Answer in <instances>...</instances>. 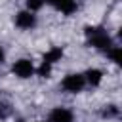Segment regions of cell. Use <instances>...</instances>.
I'll return each mask as SVG.
<instances>
[{
	"label": "cell",
	"instance_id": "cell-1",
	"mask_svg": "<svg viewBox=\"0 0 122 122\" xmlns=\"http://www.w3.org/2000/svg\"><path fill=\"white\" fill-rule=\"evenodd\" d=\"M86 36H88V42L93 46V48H97V50H109V48H112V40H111V36L103 30V29H97V27H88L86 29Z\"/></svg>",
	"mask_w": 122,
	"mask_h": 122
},
{
	"label": "cell",
	"instance_id": "cell-2",
	"mask_svg": "<svg viewBox=\"0 0 122 122\" xmlns=\"http://www.w3.org/2000/svg\"><path fill=\"white\" fill-rule=\"evenodd\" d=\"M84 84H86V80H84V74H67L65 78H63V82H61V86H63V90H67V92H71V93H76V92H80L82 88H84Z\"/></svg>",
	"mask_w": 122,
	"mask_h": 122
},
{
	"label": "cell",
	"instance_id": "cell-3",
	"mask_svg": "<svg viewBox=\"0 0 122 122\" xmlns=\"http://www.w3.org/2000/svg\"><path fill=\"white\" fill-rule=\"evenodd\" d=\"M11 71H13L19 78H29V76H32L34 67H32V63H30L29 59H19V61H15V63H13Z\"/></svg>",
	"mask_w": 122,
	"mask_h": 122
},
{
	"label": "cell",
	"instance_id": "cell-4",
	"mask_svg": "<svg viewBox=\"0 0 122 122\" xmlns=\"http://www.w3.org/2000/svg\"><path fill=\"white\" fill-rule=\"evenodd\" d=\"M15 25L19 29H32L36 25V17L32 15V11H19L15 15Z\"/></svg>",
	"mask_w": 122,
	"mask_h": 122
},
{
	"label": "cell",
	"instance_id": "cell-5",
	"mask_svg": "<svg viewBox=\"0 0 122 122\" xmlns=\"http://www.w3.org/2000/svg\"><path fill=\"white\" fill-rule=\"evenodd\" d=\"M50 122H72V112L65 107H57L50 112Z\"/></svg>",
	"mask_w": 122,
	"mask_h": 122
},
{
	"label": "cell",
	"instance_id": "cell-6",
	"mask_svg": "<svg viewBox=\"0 0 122 122\" xmlns=\"http://www.w3.org/2000/svg\"><path fill=\"white\" fill-rule=\"evenodd\" d=\"M46 2H50L51 6H55L63 13H72L76 10V0H46Z\"/></svg>",
	"mask_w": 122,
	"mask_h": 122
},
{
	"label": "cell",
	"instance_id": "cell-7",
	"mask_svg": "<svg viewBox=\"0 0 122 122\" xmlns=\"http://www.w3.org/2000/svg\"><path fill=\"white\" fill-rule=\"evenodd\" d=\"M101 78H103V72H101L99 69H90V71L84 74V80H86L88 84H92V86H97V84L101 82Z\"/></svg>",
	"mask_w": 122,
	"mask_h": 122
},
{
	"label": "cell",
	"instance_id": "cell-8",
	"mask_svg": "<svg viewBox=\"0 0 122 122\" xmlns=\"http://www.w3.org/2000/svg\"><path fill=\"white\" fill-rule=\"evenodd\" d=\"M63 57V50L61 48H51L46 55H44V63H50V65H53L55 61H59Z\"/></svg>",
	"mask_w": 122,
	"mask_h": 122
},
{
	"label": "cell",
	"instance_id": "cell-9",
	"mask_svg": "<svg viewBox=\"0 0 122 122\" xmlns=\"http://www.w3.org/2000/svg\"><path fill=\"white\" fill-rule=\"evenodd\" d=\"M109 57L116 63V65H122V50L120 48H109Z\"/></svg>",
	"mask_w": 122,
	"mask_h": 122
},
{
	"label": "cell",
	"instance_id": "cell-10",
	"mask_svg": "<svg viewBox=\"0 0 122 122\" xmlns=\"http://www.w3.org/2000/svg\"><path fill=\"white\" fill-rule=\"evenodd\" d=\"M42 4H44V0H27V8H29V11H36V10H40Z\"/></svg>",
	"mask_w": 122,
	"mask_h": 122
},
{
	"label": "cell",
	"instance_id": "cell-11",
	"mask_svg": "<svg viewBox=\"0 0 122 122\" xmlns=\"http://www.w3.org/2000/svg\"><path fill=\"white\" fill-rule=\"evenodd\" d=\"M50 71H51V65L42 61V65H40V69H38V74L44 76V78H48V76H50Z\"/></svg>",
	"mask_w": 122,
	"mask_h": 122
},
{
	"label": "cell",
	"instance_id": "cell-12",
	"mask_svg": "<svg viewBox=\"0 0 122 122\" xmlns=\"http://www.w3.org/2000/svg\"><path fill=\"white\" fill-rule=\"evenodd\" d=\"M10 112H11V107H10V103H0V118H8L10 116Z\"/></svg>",
	"mask_w": 122,
	"mask_h": 122
},
{
	"label": "cell",
	"instance_id": "cell-13",
	"mask_svg": "<svg viewBox=\"0 0 122 122\" xmlns=\"http://www.w3.org/2000/svg\"><path fill=\"white\" fill-rule=\"evenodd\" d=\"M116 114H118V109H116L114 105H109V107L103 111V116H107V118H109V116H116Z\"/></svg>",
	"mask_w": 122,
	"mask_h": 122
},
{
	"label": "cell",
	"instance_id": "cell-14",
	"mask_svg": "<svg viewBox=\"0 0 122 122\" xmlns=\"http://www.w3.org/2000/svg\"><path fill=\"white\" fill-rule=\"evenodd\" d=\"M2 61H4V50L0 48V63H2Z\"/></svg>",
	"mask_w": 122,
	"mask_h": 122
}]
</instances>
